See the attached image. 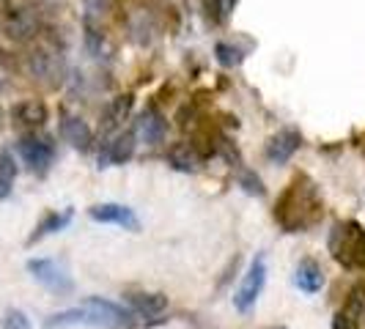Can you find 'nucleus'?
I'll return each mask as SVG.
<instances>
[{"mask_svg":"<svg viewBox=\"0 0 365 329\" xmlns=\"http://www.w3.org/2000/svg\"><path fill=\"white\" fill-rule=\"evenodd\" d=\"M322 214H324V203L319 195V187L305 173L294 176V182L283 189L274 206V219L286 234L308 231L322 219Z\"/></svg>","mask_w":365,"mask_h":329,"instance_id":"f257e3e1","label":"nucleus"},{"mask_svg":"<svg viewBox=\"0 0 365 329\" xmlns=\"http://www.w3.org/2000/svg\"><path fill=\"white\" fill-rule=\"evenodd\" d=\"M329 250L346 269H365V228L357 222H338L329 236Z\"/></svg>","mask_w":365,"mask_h":329,"instance_id":"f03ea898","label":"nucleus"},{"mask_svg":"<svg viewBox=\"0 0 365 329\" xmlns=\"http://www.w3.org/2000/svg\"><path fill=\"white\" fill-rule=\"evenodd\" d=\"M19 157L25 160V164L36 173V176H44L50 170V164L55 162V143L50 135H36V132H28L22 135L17 143Z\"/></svg>","mask_w":365,"mask_h":329,"instance_id":"7ed1b4c3","label":"nucleus"},{"mask_svg":"<svg viewBox=\"0 0 365 329\" xmlns=\"http://www.w3.org/2000/svg\"><path fill=\"white\" fill-rule=\"evenodd\" d=\"M28 72L41 85L55 88L63 80V72H66L63 55L58 53V50H53V47H36L34 53L28 55Z\"/></svg>","mask_w":365,"mask_h":329,"instance_id":"20e7f679","label":"nucleus"},{"mask_svg":"<svg viewBox=\"0 0 365 329\" xmlns=\"http://www.w3.org/2000/svg\"><path fill=\"white\" fill-rule=\"evenodd\" d=\"M28 272L34 274L47 291L58 293V296H66V293L74 291V283L69 272H66V266L53 261V258H34V261H28Z\"/></svg>","mask_w":365,"mask_h":329,"instance_id":"39448f33","label":"nucleus"},{"mask_svg":"<svg viewBox=\"0 0 365 329\" xmlns=\"http://www.w3.org/2000/svg\"><path fill=\"white\" fill-rule=\"evenodd\" d=\"M264 286H267V261H264V256H256V261L250 263V269H247L242 286H239V291L234 293L237 310L239 313L250 310L256 305V299L261 296V291H264Z\"/></svg>","mask_w":365,"mask_h":329,"instance_id":"423d86ee","label":"nucleus"},{"mask_svg":"<svg viewBox=\"0 0 365 329\" xmlns=\"http://www.w3.org/2000/svg\"><path fill=\"white\" fill-rule=\"evenodd\" d=\"M299 146H302V132L299 129H280L267 140L264 154L272 164H286L299 151Z\"/></svg>","mask_w":365,"mask_h":329,"instance_id":"0eeeda50","label":"nucleus"},{"mask_svg":"<svg viewBox=\"0 0 365 329\" xmlns=\"http://www.w3.org/2000/svg\"><path fill=\"white\" fill-rule=\"evenodd\" d=\"M6 36L14 38V41H28L38 33V14L31 9V6H17L6 14Z\"/></svg>","mask_w":365,"mask_h":329,"instance_id":"6e6552de","label":"nucleus"},{"mask_svg":"<svg viewBox=\"0 0 365 329\" xmlns=\"http://www.w3.org/2000/svg\"><path fill=\"white\" fill-rule=\"evenodd\" d=\"M88 217L96 222H108V225H118L127 231H140V219L135 217V212L121 206V203H99L88 209Z\"/></svg>","mask_w":365,"mask_h":329,"instance_id":"1a4fd4ad","label":"nucleus"},{"mask_svg":"<svg viewBox=\"0 0 365 329\" xmlns=\"http://www.w3.org/2000/svg\"><path fill=\"white\" fill-rule=\"evenodd\" d=\"M165 132H168V121H165V115L157 108H146L135 121V137H140L148 146L163 143Z\"/></svg>","mask_w":365,"mask_h":329,"instance_id":"9d476101","label":"nucleus"},{"mask_svg":"<svg viewBox=\"0 0 365 329\" xmlns=\"http://www.w3.org/2000/svg\"><path fill=\"white\" fill-rule=\"evenodd\" d=\"M11 121H14V127L36 132L47 124V105L38 99H22L11 108Z\"/></svg>","mask_w":365,"mask_h":329,"instance_id":"9b49d317","label":"nucleus"},{"mask_svg":"<svg viewBox=\"0 0 365 329\" xmlns=\"http://www.w3.org/2000/svg\"><path fill=\"white\" fill-rule=\"evenodd\" d=\"M83 305L96 315L99 327H127L129 321H132V313L124 310V308L115 305V302H108V299L91 296V299H86Z\"/></svg>","mask_w":365,"mask_h":329,"instance_id":"f8f14e48","label":"nucleus"},{"mask_svg":"<svg viewBox=\"0 0 365 329\" xmlns=\"http://www.w3.org/2000/svg\"><path fill=\"white\" fill-rule=\"evenodd\" d=\"M135 132H118L113 140H110L105 151L99 154V167H108V164H124L135 157Z\"/></svg>","mask_w":365,"mask_h":329,"instance_id":"ddd939ff","label":"nucleus"},{"mask_svg":"<svg viewBox=\"0 0 365 329\" xmlns=\"http://www.w3.org/2000/svg\"><path fill=\"white\" fill-rule=\"evenodd\" d=\"M61 137H63L72 148H77V151H88L91 143H93L91 127H88L83 118L69 115V113H63V115H61Z\"/></svg>","mask_w":365,"mask_h":329,"instance_id":"4468645a","label":"nucleus"},{"mask_svg":"<svg viewBox=\"0 0 365 329\" xmlns=\"http://www.w3.org/2000/svg\"><path fill=\"white\" fill-rule=\"evenodd\" d=\"M127 28L132 41L140 44V47H146V44H151L154 33H157V19L151 14V9H135L127 19Z\"/></svg>","mask_w":365,"mask_h":329,"instance_id":"2eb2a0df","label":"nucleus"},{"mask_svg":"<svg viewBox=\"0 0 365 329\" xmlns=\"http://www.w3.org/2000/svg\"><path fill=\"white\" fill-rule=\"evenodd\" d=\"M294 283L299 286V291L319 293L322 288H324V269H322V263H319V261H313V258L299 261L297 274H294Z\"/></svg>","mask_w":365,"mask_h":329,"instance_id":"dca6fc26","label":"nucleus"},{"mask_svg":"<svg viewBox=\"0 0 365 329\" xmlns=\"http://www.w3.org/2000/svg\"><path fill=\"white\" fill-rule=\"evenodd\" d=\"M168 164L179 173H198L201 170V154L192 143H173L168 148Z\"/></svg>","mask_w":365,"mask_h":329,"instance_id":"f3484780","label":"nucleus"},{"mask_svg":"<svg viewBox=\"0 0 365 329\" xmlns=\"http://www.w3.org/2000/svg\"><path fill=\"white\" fill-rule=\"evenodd\" d=\"M129 310L140 318H154L165 313L168 308V296L165 293H127Z\"/></svg>","mask_w":365,"mask_h":329,"instance_id":"a211bd4d","label":"nucleus"},{"mask_svg":"<svg viewBox=\"0 0 365 329\" xmlns=\"http://www.w3.org/2000/svg\"><path fill=\"white\" fill-rule=\"evenodd\" d=\"M135 108V96L132 93H121V96H115L113 102L108 105V113H105V129H118L124 121L129 118V113Z\"/></svg>","mask_w":365,"mask_h":329,"instance_id":"6ab92c4d","label":"nucleus"},{"mask_svg":"<svg viewBox=\"0 0 365 329\" xmlns=\"http://www.w3.org/2000/svg\"><path fill=\"white\" fill-rule=\"evenodd\" d=\"M344 315H349L351 321H357L360 327H365V280L360 283H354L346 293V302H344V308H341Z\"/></svg>","mask_w":365,"mask_h":329,"instance_id":"aec40b11","label":"nucleus"},{"mask_svg":"<svg viewBox=\"0 0 365 329\" xmlns=\"http://www.w3.org/2000/svg\"><path fill=\"white\" fill-rule=\"evenodd\" d=\"M72 222V209H66V212H53V214H47V217L41 219L36 225V231H34V236L28 239V244H36L38 239H44L47 234H55V231H63L66 225Z\"/></svg>","mask_w":365,"mask_h":329,"instance_id":"412c9836","label":"nucleus"},{"mask_svg":"<svg viewBox=\"0 0 365 329\" xmlns=\"http://www.w3.org/2000/svg\"><path fill=\"white\" fill-rule=\"evenodd\" d=\"M14 179H17V164H14V157L0 148V198H9L11 187H14Z\"/></svg>","mask_w":365,"mask_h":329,"instance_id":"4be33fe9","label":"nucleus"},{"mask_svg":"<svg viewBox=\"0 0 365 329\" xmlns=\"http://www.w3.org/2000/svg\"><path fill=\"white\" fill-rule=\"evenodd\" d=\"M215 58H217L220 66L237 69V66H242V61H245V53L239 47H234V44H228V41H217L215 44Z\"/></svg>","mask_w":365,"mask_h":329,"instance_id":"5701e85b","label":"nucleus"},{"mask_svg":"<svg viewBox=\"0 0 365 329\" xmlns=\"http://www.w3.org/2000/svg\"><path fill=\"white\" fill-rule=\"evenodd\" d=\"M239 187H242L247 195H256V198H264V195H267V187H264V182L258 179L253 170H242V176H239Z\"/></svg>","mask_w":365,"mask_h":329,"instance_id":"b1692460","label":"nucleus"},{"mask_svg":"<svg viewBox=\"0 0 365 329\" xmlns=\"http://www.w3.org/2000/svg\"><path fill=\"white\" fill-rule=\"evenodd\" d=\"M86 50H88L93 58H99L102 50H105V33H102L96 25H86Z\"/></svg>","mask_w":365,"mask_h":329,"instance_id":"393cba45","label":"nucleus"},{"mask_svg":"<svg viewBox=\"0 0 365 329\" xmlns=\"http://www.w3.org/2000/svg\"><path fill=\"white\" fill-rule=\"evenodd\" d=\"M110 11V0H86V25H96Z\"/></svg>","mask_w":365,"mask_h":329,"instance_id":"a878e982","label":"nucleus"},{"mask_svg":"<svg viewBox=\"0 0 365 329\" xmlns=\"http://www.w3.org/2000/svg\"><path fill=\"white\" fill-rule=\"evenodd\" d=\"M3 329H31V321L22 310L3 313Z\"/></svg>","mask_w":365,"mask_h":329,"instance_id":"bb28decb","label":"nucleus"},{"mask_svg":"<svg viewBox=\"0 0 365 329\" xmlns=\"http://www.w3.org/2000/svg\"><path fill=\"white\" fill-rule=\"evenodd\" d=\"M332 329H363L357 321H351L349 315H344V313L338 310L335 313V318H332Z\"/></svg>","mask_w":365,"mask_h":329,"instance_id":"cd10ccee","label":"nucleus"},{"mask_svg":"<svg viewBox=\"0 0 365 329\" xmlns=\"http://www.w3.org/2000/svg\"><path fill=\"white\" fill-rule=\"evenodd\" d=\"M215 3H217V9H220V14H222V19H228V14L237 9L239 0H215Z\"/></svg>","mask_w":365,"mask_h":329,"instance_id":"c85d7f7f","label":"nucleus"},{"mask_svg":"<svg viewBox=\"0 0 365 329\" xmlns=\"http://www.w3.org/2000/svg\"><path fill=\"white\" fill-rule=\"evenodd\" d=\"M0 129H3V110H0Z\"/></svg>","mask_w":365,"mask_h":329,"instance_id":"c756f323","label":"nucleus"},{"mask_svg":"<svg viewBox=\"0 0 365 329\" xmlns=\"http://www.w3.org/2000/svg\"><path fill=\"white\" fill-rule=\"evenodd\" d=\"M267 329H286V327H267Z\"/></svg>","mask_w":365,"mask_h":329,"instance_id":"7c9ffc66","label":"nucleus"},{"mask_svg":"<svg viewBox=\"0 0 365 329\" xmlns=\"http://www.w3.org/2000/svg\"><path fill=\"white\" fill-rule=\"evenodd\" d=\"M0 85H3V83H0Z\"/></svg>","mask_w":365,"mask_h":329,"instance_id":"2f4dec72","label":"nucleus"}]
</instances>
